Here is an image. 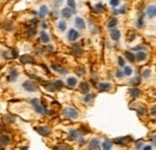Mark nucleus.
<instances>
[{"label":"nucleus","mask_w":156,"mask_h":150,"mask_svg":"<svg viewBox=\"0 0 156 150\" xmlns=\"http://www.w3.org/2000/svg\"><path fill=\"white\" fill-rule=\"evenodd\" d=\"M30 103L32 104L35 112H37V113H40V114L46 113V108H44L43 104L40 103V100H38V98H32V100H30Z\"/></svg>","instance_id":"1"},{"label":"nucleus","mask_w":156,"mask_h":150,"mask_svg":"<svg viewBox=\"0 0 156 150\" xmlns=\"http://www.w3.org/2000/svg\"><path fill=\"white\" fill-rule=\"evenodd\" d=\"M64 115L68 119H76V118H78V110L76 108L67 107L64 109Z\"/></svg>","instance_id":"2"},{"label":"nucleus","mask_w":156,"mask_h":150,"mask_svg":"<svg viewBox=\"0 0 156 150\" xmlns=\"http://www.w3.org/2000/svg\"><path fill=\"white\" fill-rule=\"evenodd\" d=\"M22 86H23L26 91H30V92H32V91H37V89H38V86L36 85V83L34 82V80H25V82L22 84Z\"/></svg>","instance_id":"3"},{"label":"nucleus","mask_w":156,"mask_h":150,"mask_svg":"<svg viewBox=\"0 0 156 150\" xmlns=\"http://www.w3.org/2000/svg\"><path fill=\"white\" fill-rule=\"evenodd\" d=\"M19 60H20L22 64H35V59H34L31 55H29V54L22 55V56L19 58Z\"/></svg>","instance_id":"4"},{"label":"nucleus","mask_w":156,"mask_h":150,"mask_svg":"<svg viewBox=\"0 0 156 150\" xmlns=\"http://www.w3.org/2000/svg\"><path fill=\"white\" fill-rule=\"evenodd\" d=\"M78 37H79V32L76 29H70L67 32V38L68 41H76Z\"/></svg>","instance_id":"5"},{"label":"nucleus","mask_w":156,"mask_h":150,"mask_svg":"<svg viewBox=\"0 0 156 150\" xmlns=\"http://www.w3.org/2000/svg\"><path fill=\"white\" fill-rule=\"evenodd\" d=\"M100 149V139L92 138L89 142V150H98Z\"/></svg>","instance_id":"6"},{"label":"nucleus","mask_w":156,"mask_h":150,"mask_svg":"<svg viewBox=\"0 0 156 150\" xmlns=\"http://www.w3.org/2000/svg\"><path fill=\"white\" fill-rule=\"evenodd\" d=\"M146 14H148L150 18L156 17V5L148 6V8H146Z\"/></svg>","instance_id":"7"},{"label":"nucleus","mask_w":156,"mask_h":150,"mask_svg":"<svg viewBox=\"0 0 156 150\" xmlns=\"http://www.w3.org/2000/svg\"><path fill=\"white\" fill-rule=\"evenodd\" d=\"M79 89H80V91L83 94H88L90 91V84L88 82H82V83L79 84Z\"/></svg>","instance_id":"8"},{"label":"nucleus","mask_w":156,"mask_h":150,"mask_svg":"<svg viewBox=\"0 0 156 150\" xmlns=\"http://www.w3.org/2000/svg\"><path fill=\"white\" fill-rule=\"evenodd\" d=\"M146 56H148V54L146 52H144V50H140V52H138V53L134 54V58L137 61H144V60L146 59Z\"/></svg>","instance_id":"9"},{"label":"nucleus","mask_w":156,"mask_h":150,"mask_svg":"<svg viewBox=\"0 0 156 150\" xmlns=\"http://www.w3.org/2000/svg\"><path fill=\"white\" fill-rule=\"evenodd\" d=\"M74 25L77 26L78 29H84V28H85V22H84L83 18L77 17L74 19Z\"/></svg>","instance_id":"10"},{"label":"nucleus","mask_w":156,"mask_h":150,"mask_svg":"<svg viewBox=\"0 0 156 150\" xmlns=\"http://www.w3.org/2000/svg\"><path fill=\"white\" fill-rule=\"evenodd\" d=\"M10 142H11L10 136H7V134H1L0 136V144L1 145H7V144H10Z\"/></svg>","instance_id":"11"},{"label":"nucleus","mask_w":156,"mask_h":150,"mask_svg":"<svg viewBox=\"0 0 156 150\" xmlns=\"http://www.w3.org/2000/svg\"><path fill=\"white\" fill-rule=\"evenodd\" d=\"M35 130L42 136H48L50 133V130L48 127H35Z\"/></svg>","instance_id":"12"},{"label":"nucleus","mask_w":156,"mask_h":150,"mask_svg":"<svg viewBox=\"0 0 156 150\" xmlns=\"http://www.w3.org/2000/svg\"><path fill=\"white\" fill-rule=\"evenodd\" d=\"M50 67L53 68L54 71L59 72L60 74H66V73L68 72L67 70H66V68H64V67H60V66H58V65H54V64H52V65H50Z\"/></svg>","instance_id":"13"},{"label":"nucleus","mask_w":156,"mask_h":150,"mask_svg":"<svg viewBox=\"0 0 156 150\" xmlns=\"http://www.w3.org/2000/svg\"><path fill=\"white\" fill-rule=\"evenodd\" d=\"M110 38L113 41H119L120 38V31L118 29H113L110 31Z\"/></svg>","instance_id":"14"},{"label":"nucleus","mask_w":156,"mask_h":150,"mask_svg":"<svg viewBox=\"0 0 156 150\" xmlns=\"http://www.w3.org/2000/svg\"><path fill=\"white\" fill-rule=\"evenodd\" d=\"M72 10L70 8V7H65V8H62L61 10V16L64 18H70L72 16Z\"/></svg>","instance_id":"15"},{"label":"nucleus","mask_w":156,"mask_h":150,"mask_svg":"<svg viewBox=\"0 0 156 150\" xmlns=\"http://www.w3.org/2000/svg\"><path fill=\"white\" fill-rule=\"evenodd\" d=\"M47 14H48V7L46 5H42L40 7V11H38V16L41 18H43V17H46Z\"/></svg>","instance_id":"16"},{"label":"nucleus","mask_w":156,"mask_h":150,"mask_svg":"<svg viewBox=\"0 0 156 150\" xmlns=\"http://www.w3.org/2000/svg\"><path fill=\"white\" fill-rule=\"evenodd\" d=\"M67 85L68 86H71V88H73V86H76L77 85V83H78V80H77V78L76 77H68L67 78Z\"/></svg>","instance_id":"17"},{"label":"nucleus","mask_w":156,"mask_h":150,"mask_svg":"<svg viewBox=\"0 0 156 150\" xmlns=\"http://www.w3.org/2000/svg\"><path fill=\"white\" fill-rule=\"evenodd\" d=\"M72 49H73V52L77 54V55H82V54H83V49L80 48L79 43H74V44L72 46Z\"/></svg>","instance_id":"18"},{"label":"nucleus","mask_w":156,"mask_h":150,"mask_svg":"<svg viewBox=\"0 0 156 150\" xmlns=\"http://www.w3.org/2000/svg\"><path fill=\"white\" fill-rule=\"evenodd\" d=\"M124 55H125V58L128 60L130 62H134V61H136L134 54L132 53V52H128V50H127V52H125V53H124Z\"/></svg>","instance_id":"19"},{"label":"nucleus","mask_w":156,"mask_h":150,"mask_svg":"<svg viewBox=\"0 0 156 150\" xmlns=\"http://www.w3.org/2000/svg\"><path fill=\"white\" fill-rule=\"evenodd\" d=\"M112 145H113V143H112L109 139H106V140L102 143V149L103 150H112Z\"/></svg>","instance_id":"20"},{"label":"nucleus","mask_w":156,"mask_h":150,"mask_svg":"<svg viewBox=\"0 0 156 150\" xmlns=\"http://www.w3.org/2000/svg\"><path fill=\"white\" fill-rule=\"evenodd\" d=\"M17 77H18V71L17 70H12L10 72V74H8V80L10 82H14L17 79Z\"/></svg>","instance_id":"21"},{"label":"nucleus","mask_w":156,"mask_h":150,"mask_svg":"<svg viewBox=\"0 0 156 150\" xmlns=\"http://www.w3.org/2000/svg\"><path fill=\"white\" fill-rule=\"evenodd\" d=\"M116 24H118V19H116L115 17H112L110 19H109V20H108L107 26L109 28V29H113V28L115 26V25H116Z\"/></svg>","instance_id":"22"},{"label":"nucleus","mask_w":156,"mask_h":150,"mask_svg":"<svg viewBox=\"0 0 156 150\" xmlns=\"http://www.w3.org/2000/svg\"><path fill=\"white\" fill-rule=\"evenodd\" d=\"M130 137H122V138H115L112 143L115 144H120V145H125L126 144V139H128Z\"/></svg>","instance_id":"23"},{"label":"nucleus","mask_w":156,"mask_h":150,"mask_svg":"<svg viewBox=\"0 0 156 150\" xmlns=\"http://www.w3.org/2000/svg\"><path fill=\"white\" fill-rule=\"evenodd\" d=\"M97 86L101 91H107V90L110 89V83H100Z\"/></svg>","instance_id":"24"},{"label":"nucleus","mask_w":156,"mask_h":150,"mask_svg":"<svg viewBox=\"0 0 156 150\" xmlns=\"http://www.w3.org/2000/svg\"><path fill=\"white\" fill-rule=\"evenodd\" d=\"M128 92H130V95L133 96V97H138V96L140 95L142 91H140L139 89H137V88H132V89L128 90Z\"/></svg>","instance_id":"25"},{"label":"nucleus","mask_w":156,"mask_h":150,"mask_svg":"<svg viewBox=\"0 0 156 150\" xmlns=\"http://www.w3.org/2000/svg\"><path fill=\"white\" fill-rule=\"evenodd\" d=\"M41 41L43 43H48V42L50 41V37H49V35H48L47 32H44V31L41 32Z\"/></svg>","instance_id":"26"},{"label":"nucleus","mask_w":156,"mask_h":150,"mask_svg":"<svg viewBox=\"0 0 156 150\" xmlns=\"http://www.w3.org/2000/svg\"><path fill=\"white\" fill-rule=\"evenodd\" d=\"M26 28H28V35L29 36H34L36 34L35 25H26Z\"/></svg>","instance_id":"27"},{"label":"nucleus","mask_w":156,"mask_h":150,"mask_svg":"<svg viewBox=\"0 0 156 150\" xmlns=\"http://www.w3.org/2000/svg\"><path fill=\"white\" fill-rule=\"evenodd\" d=\"M68 137L70 139H77L78 138V130H71L68 132Z\"/></svg>","instance_id":"28"},{"label":"nucleus","mask_w":156,"mask_h":150,"mask_svg":"<svg viewBox=\"0 0 156 150\" xmlns=\"http://www.w3.org/2000/svg\"><path fill=\"white\" fill-rule=\"evenodd\" d=\"M136 25H137V28H143L144 26V16H139V18L137 19V23H136Z\"/></svg>","instance_id":"29"},{"label":"nucleus","mask_w":156,"mask_h":150,"mask_svg":"<svg viewBox=\"0 0 156 150\" xmlns=\"http://www.w3.org/2000/svg\"><path fill=\"white\" fill-rule=\"evenodd\" d=\"M95 11L97 12V13H101V12H103V11H104V6L102 5L101 2L96 4V5H95Z\"/></svg>","instance_id":"30"},{"label":"nucleus","mask_w":156,"mask_h":150,"mask_svg":"<svg viewBox=\"0 0 156 150\" xmlns=\"http://www.w3.org/2000/svg\"><path fill=\"white\" fill-rule=\"evenodd\" d=\"M66 28H67V25H66V22L61 20V22H59V23H58V29H59L60 31H65Z\"/></svg>","instance_id":"31"},{"label":"nucleus","mask_w":156,"mask_h":150,"mask_svg":"<svg viewBox=\"0 0 156 150\" xmlns=\"http://www.w3.org/2000/svg\"><path fill=\"white\" fill-rule=\"evenodd\" d=\"M53 85H54V88H55V90H60L64 86V83H62L61 80H55L53 83Z\"/></svg>","instance_id":"32"},{"label":"nucleus","mask_w":156,"mask_h":150,"mask_svg":"<svg viewBox=\"0 0 156 150\" xmlns=\"http://www.w3.org/2000/svg\"><path fill=\"white\" fill-rule=\"evenodd\" d=\"M67 5H68V7H70L73 12L76 11V1H74V0H67Z\"/></svg>","instance_id":"33"},{"label":"nucleus","mask_w":156,"mask_h":150,"mask_svg":"<svg viewBox=\"0 0 156 150\" xmlns=\"http://www.w3.org/2000/svg\"><path fill=\"white\" fill-rule=\"evenodd\" d=\"M124 74L125 76H131L132 74V68L130 67V66H124Z\"/></svg>","instance_id":"34"},{"label":"nucleus","mask_w":156,"mask_h":150,"mask_svg":"<svg viewBox=\"0 0 156 150\" xmlns=\"http://www.w3.org/2000/svg\"><path fill=\"white\" fill-rule=\"evenodd\" d=\"M130 83H131L133 86L138 85V84L140 83V77H134V78H132L131 80H130Z\"/></svg>","instance_id":"35"},{"label":"nucleus","mask_w":156,"mask_h":150,"mask_svg":"<svg viewBox=\"0 0 156 150\" xmlns=\"http://www.w3.org/2000/svg\"><path fill=\"white\" fill-rule=\"evenodd\" d=\"M92 98H94V95H92V94H89V92H88V94H85V97L83 98V101L88 103V102H90L91 100H92Z\"/></svg>","instance_id":"36"},{"label":"nucleus","mask_w":156,"mask_h":150,"mask_svg":"<svg viewBox=\"0 0 156 150\" xmlns=\"http://www.w3.org/2000/svg\"><path fill=\"white\" fill-rule=\"evenodd\" d=\"M54 150H70V146L66 145V144H60V145H58Z\"/></svg>","instance_id":"37"},{"label":"nucleus","mask_w":156,"mask_h":150,"mask_svg":"<svg viewBox=\"0 0 156 150\" xmlns=\"http://www.w3.org/2000/svg\"><path fill=\"white\" fill-rule=\"evenodd\" d=\"M76 72H77L78 76H83L84 73H85V68H84L83 66H79V67H77V70H76Z\"/></svg>","instance_id":"38"},{"label":"nucleus","mask_w":156,"mask_h":150,"mask_svg":"<svg viewBox=\"0 0 156 150\" xmlns=\"http://www.w3.org/2000/svg\"><path fill=\"white\" fill-rule=\"evenodd\" d=\"M118 64H119L120 67H124V66H125V59H124L122 56H119V58H118Z\"/></svg>","instance_id":"39"},{"label":"nucleus","mask_w":156,"mask_h":150,"mask_svg":"<svg viewBox=\"0 0 156 150\" xmlns=\"http://www.w3.org/2000/svg\"><path fill=\"white\" fill-rule=\"evenodd\" d=\"M62 1H64V0H53L54 7H55V8H59L60 6H61V4H62Z\"/></svg>","instance_id":"40"},{"label":"nucleus","mask_w":156,"mask_h":150,"mask_svg":"<svg viewBox=\"0 0 156 150\" xmlns=\"http://www.w3.org/2000/svg\"><path fill=\"white\" fill-rule=\"evenodd\" d=\"M150 73H151V71H150V70H144V71L142 72V77H143V78L150 77Z\"/></svg>","instance_id":"41"},{"label":"nucleus","mask_w":156,"mask_h":150,"mask_svg":"<svg viewBox=\"0 0 156 150\" xmlns=\"http://www.w3.org/2000/svg\"><path fill=\"white\" fill-rule=\"evenodd\" d=\"M11 24H12L11 22H6V23L2 24V26H4V29H6V30H11L12 29Z\"/></svg>","instance_id":"42"},{"label":"nucleus","mask_w":156,"mask_h":150,"mask_svg":"<svg viewBox=\"0 0 156 150\" xmlns=\"http://www.w3.org/2000/svg\"><path fill=\"white\" fill-rule=\"evenodd\" d=\"M110 6H113V7H116V6L120 4V0H110Z\"/></svg>","instance_id":"43"},{"label":"nucleus","mask_w":156,"mask_h":150,"mask_svg":"<svg viewBox=\"0 0 156 150\" xmlns=\"http://www.w3.org/2000/svg\"><path fill=\"white\" fill-rule=\"evenodd\" d=\"M143 146H144V145H143V142H137V143H136V145H134V148H136L137 150L142 149Z\"/></svg>","instance_id":"44"},{"label":"nucleus","mask_w":156,"mask_h":150,"mask_svg":"<svg viewBox=\"0 0 156 150\" xmlns=\"http://www.w3.org/2000/svg\"><path fill=\"white\" fill-rule=\"evenodd\" d=\"M115 76H116L118 78H122V77H124V72H122V71H120V70H119V71H116V73H115Z\"/></svg>","instance_id":"45"},{"label":"nucleus","mask_w":156,"mask_h":150,"mask_svg":"<svg viewBox=\"0 0 156 150\" xmlns=\"http://www.w3.org/2000/svg\"><path fill=\"white\" fill-rule=\"evenodd\" d=\"M12 58H18V52L17 49H12Z\"/></svg>","instance_id":"46"},{"label":"nucleus","mask_w":156,"mask_h":150,"mask_svg":"<svg viewBox=\"0 0 156 150\" xmlns=\"http://www.w3.org/2000/svg\"><path fill=\"white\" fill-rule=\"evenodd\" d=\"M136 38V34L134 32H131V36H128V41H132V40H134Z\"/></svg>","instance_id":"47"},{"label":"nucleus","mask_w":156,"mask_h":150,"mask_svg":"<svg viewBox=\"0 0 156 150\" xmlns=\"http://www.w3.org/2000/svg\"><path fill=\"white\" fill-rule=\"evenodd\" d=\"M150 114L151 115H156V107H152L150 109Z\"/></svg>","instance_id":"48"},{"label":"nucleus","mask_w":156,"mask_h":150,"mask_svg":"<svg viewBox=\"0 0 156 150\" xmlns=\"http://www.w3.org/2000/svg\"><path fill=\"white\" fill-rule=\"evenodd\" d=\"M142 150H152V146L151 145H145V146L142 148Z\"/></svg>","instance_id":"49"},{"label":"nucleus","mask_w":156,"mask_h":150,"mask_svg":"<svg viewBox=\"0 0 156 150\" xmlns=\"http://www.w3.org/2000/svg\"><path fill=\"white\" fill-rule=\"evenodd\" d=\"M143 49H144L143 46H137V47L133 48V50H143Z\"/></svg>","instance_id":"50"},{"label":"nucleus","mask_w":156,"mask_h":150,"mask_svg":"<svg viewBox=\"0 0 156 150\" xmlns=\"http://www.w3.org/2000/svg\"><path fill=\"white\" fill-rule=\"evenodd\" d=\"M78 143H79V145H84V144H85V139H84V138H80Z\"/></svg>","instance_id":"51"},{"label":"nucleus","mask_w":156,"mask_h":150,"mask_svg":"<svg viewBox=\"0 0 156 150\" xmlns=\"http://www.w3.org/2000/svg\"><path fill=\"white\" fill-rule=\"evenodd\" d=\"M138 113H139V114H144V113H145V109H144V108H139V109H138Z\"/></svg>","instance_id":"52"},{"label":"nucleus","mask_w":156,"mask_h":150,"mask_svg":"<svg viewBox=\"0 0 156 150\" xmlns=\"http://www.w3.org/2000/svg\"><path fill=\"white\" fill-rule=\"evenodd\" d=\"M2 132H4V126H2L1 124H0V134H1Z\"/></svg>","instance_id":"53"},{"label":"nucleus","mask_w":156,"mask_h":150,"mask_svg":"<svg viewBox=\"0 0 156 150\" xmlns=\"http://www.w3.org/2000/svg\"><path fill=\"white\" fill-rule=\"evenodd\" d=\"M151 139H152V143L156 144V134H155V136H152V138H151Z\"/></svg>","instance_id":"54"},{"label":"nucleus","mask_w":156,"mask_h":150,"mask_svg":"<svg viewBox=\"0 0 156 150\" xmlns=\"http://www.w3.org/2000/svg\"><path fill=\"white\" fill-rule=\"evenodd\" d=\"M46 48H47L48 50H50V52H52V50H53V49H54V48L52 47V46H47V47H46Z\"/></svg>","instance_id":"55"},{"label":"nucleus","mask_w":156,"mask_h":150,"mask_svg":"<svg viewBox=\"0 0 156 150\" xmlns=\"http://www.w3.org/2000/svg\"><path fill=\"white\" fill-rule=\"evenodd\" d=\"M41 25H42V28H43V29H47V26H48V25H47L46 23H42Z\"/></svg>","instance_id":"56"},{"label":"nucleus","mask_w":156,"mask_h":150,"mask_svg":"<svg viewBox=\"0 0 156 150\" xmlns=\"http://www.w3.org/2000/svg\"><path fill=\"white\" fill-rule=\"evenodd\" d=\"M26 149H28V148H26V146H24V148H22L20 150H26Z\"/></svg>","instance_id":"57"},{"label":"nucleus","mask_w":156,"mask_h":150,"mask_svg":"<svg viewBox=\"0 0 156 150\" xmlns=\"http://www.w3.org/2000/svg\"><path fill=\"white\" fill-rule=\"evenodd\" d=\"M155 96H156V92H155Z\"/></svg>","instance_id":"58"}]
</instances>
